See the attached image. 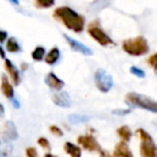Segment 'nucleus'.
I'll return each instance as SVG.
<instances>
[{
    "label": "nucleus",
    "mask_w": 157,
    "mask_h": 157,
    "mask_svg": "<svg viewBox=\"0 0 157 157\" xmlns=\"http://www.w3.org/2000/svg\"><path fill=\"white\" fill-rule=\"evenodd\" d=\"M54 17L61 21L66 27L74 33H82L85 27V18L74 10L68 7L57 8L54 12Z\"/></svg>",
    "instance_id": "f257e3e1"
},
{
    "label": "nucleus",
    "mask_w": 157,
    "mask_h": 157,
    "mask_svg": "<svg viewBox=\"0 0 157 157\" xmlns=\"http://www.w3.org/2000/svg\"><path fill=\"white\" fill-rule=\"evenodd\" d=\"M126 103L130 107L141 108L146 111L157 113V101L138 93H128L126 95Z\"/></svg>",
    "instance_id": "f03ea898"
},
{
    "label": "nucleus",
    "mask_w": 157,
    "mask_h": 157,
    "mask_svg": "<svg viewBox=\"0 0 157 157\" xmlns=\"http://www.w3.org/2000/svg\"><path fill=\"white\" fill-rule=\"evenodd\" d=\"M123 50L131 56H141V55L147 54L150 51V46L145 38L136 37L132 39L125 40L123 42Z\"/></svg>",
    "instance_id": "7ed1b4c3"
},
{
    "label": "nucleus",
    "mask_w": 157,
    "mask_h": 157,
    "mask_svg": "<svg viewBox=\"0 0 157 157\" xmlns=\"http://www.w3.org/2000/svg\"><path fill=\"white\" fill-rule=\"evenodd\" d=\"M95 84L102 93H108L113 87V78L105 70L98 69L95 72Z\"/></svg>",
    "instance_id": "20e7f679"
},
{
    "label": "nucleus",
    "mask_w": 157,
    "mask_h": 157,
    "mask_svg": "<svg viewBox=\"0 0 157 157\" xmlns=\"http://www.w3.org/2000/svg\"><path fill=\"white\" fill-rule=\"evenodd\" d=\"M88 33H90V36L93 39H95L102 46H107V45H110V44L114 43L113 40H112L100 27L97 26V25H94V23L90 24V27H88Z\"/></svg>",
    "instance_id": "39448f33"
},
{
    "label": "nucleus",
    "mask_w": 157,
    "mask_h": 157,
    "mask_svg": "<svg viewBox=\"0 0 157 157\" xmlns=\"http://www.w3.org/2000/svg\"><path fill=\"white\" fill-rule=\"evenodd\" d=\"M0 136L2 139L7 140V141H13V140L17 139L18 135L14 123L11 121L5 123V125L0 129Z\"/></svg>",
    "instance_id": "423d86ee"
},
{
    "label": "nucleus",
    "mask_w": 157,
    "mask_h": 157,
    "mask_svg": "<svg viewBox=\"0 0 157 157\" xmlns=\"http://www.w3.org/2000/svg\"><path fill=\"white\" fill-rule=\"evenodd\" d=\"M140 154L143 157H157V146L152 140H143L140 145Z\"/></svg>",
    "instance_id": "0eeeda50"
},
{
    "label": "nucleus",
    "mask_w": 157,
    "mask_h": 157,
    "mask_svg": "<svg viewBox=\"0 0 157 157\" xmlns=\"http://www.w3.org/2000/svg\"><path fill=\"white\" fill-rule=\"evenodd\" d=\"M78 143L87 151H98V152H101V147L99 145V143L96 141L95 138H93L90 135L80 136L78 137Z\"/></svg>",
    "instance_id": "6e6552de"
},
{
    "label": "nucleus",
    "mask_w": 157,
    "mask_h": 157,
    "mask_svg": "<svg viewBox=\"0 0 157 157\" xmlns=\"http://www.w3.org/2000/svg\"><path fill=\"white\" fill-rule=\"evenodd\" d=\"M63 37H65V39L67 40V42L69 43L70 48H71L73 51L78 52V53H82L83 55H87V56L93 55V51L90 50V48H87L86 45H84L82 42L78 41V40H75V39H72V38L68 37L67 35H63Z\"/></svg>",
    "instance_id": "1a4fd4ad"
},
{
    "label": "nucleus",
    "mask_w": 157,
    "mask_h": 157,
    "mask_svg": "<svg viewBox=\"0 0 157 157\" xmlns=\"http://www.w3.org/2000/svg\"><path fill=\"white\" fill-rule=\"evenodd\" d=\"M44 81H45V84L48 87L55 90H60L61 88H63V86H65V82H63L61 78H59L55 73H53V72H50V73L45 76Z\"/></svg>",
    "instance_id": "9d476101"
},
{
    "label": "nucleus",
    "mask_w": 157,
    "mask_h": 157,
    "mask_svg": "<svg viewBox=\"0 0 157 157\" xmlns=\"http://www.w3.org/2000/svg\"><path fill=\"white\" fill-rule=\"evenodd\" d=\"M52 100L57 107L69 108L70 105H71V99H70L69 94L66 92H61V93H58V94L53 95Z\"/></svg>",
    "instance_id": "9b49d317"
},
{
    "label": "nucleus",
    "mask_w": 157,
    "mask_h": 157,
    "mask_svg": "<svg viewBox=\"0 0 157 157\" xmlns=\"http://www.w3.org/2000/svg\"><path fill=\"white\" fill-rule=\"evenodd\" d=\"M6 68H7L8 72H9L10 76H11L12 81L15 85H18L21 83V73L18 71V69L12 63V61L10 59H6Z\"/></svg>",
    "instance_id": "f8f14e48"
},
{
    "label": "nucleus",
    "mask_w": 157,
    "mask_h": 157,
    "mask_svg": "<svg viewBox=\"0 0 157 157\" xmlns=\"http://www.w3.org/2000/svg\"><path fill=\"white\" fill-rule=\"evenodd\" d=\"M114 156H122V157H132V153L130 152L126 141H122L117 143L115 146V150L113 153Z\"/></svg>",
    "instance_id": "ddd939ff"
},
{
    "label": "nucleus",
    "mask_w": 157,
    "mask_h": 157,
    "mask_svg": "<svg viewBox=\"0 0 157 157\" xmlns=\"http://www.w3.org/2000/svg\"><path fill=\"white\" fill-rule=\"evenodd\" d=\"M1 93L5 95L7 98L12 99L14 97V90L12 87V85L10 84V82L8 81V78L2 74V80H1Z\"/></svg>",
    "instance_id": "4468645a"
},
{
    "label": "nucleus",
    "mask_w": 157,
    "mask_h": 157,
    "mask_svg": "<svg viewBox=\"0 0 157 157\" xmlns=\"http://www.w3.org/2000/svg\"><path fill=\"white\" fill-rule=\"evenodd\" d=\"M60 57V51L57 48H53L45 56V63L48 65H55Z\"/></svg>",
    "instance_id": "2eb2a0df"
},
{
    "label": "nucleus",
    "mask_w": 157,
    "mask_h": 157,
    "mask_svg": "<svg viewBox=\"0 0 157 157\" xmlns=\"http://www.w3.org/2000/svg\"><path fill=\"white\" fill-rule=\"evenodd\" d=\"M63 148H65V152L72 157H81V155H82L81 148L78 147V146L74 145L71 142H66Z\"/></svg>",
    "instance_id": "dca6fc26"
},
{
    "label": "nucleus",
    "mask_w": 157,
    "mask_h": 157,
    "mask_svg": "<svg viewBox=\"0 0 157 157\" xmlns=\"http://www.w3.org/2000/svg\"><path fill=\"white\" fill-rule=\"evenodd\" d=\"M6 48H7L8 52H10V53H18V52H21V50H22L20 43H18V42L16 41L15 38H13V37L8 39Z\"/></svg>",
    "instance_id": "f3484780"
},
{
    "label": "nucleus",
    "mask_w": 157,
    "mask_h": 157,
    "mask_svg": "<svg viewBox=\"0 0 157 157\" xmlns=\"http://www.w3.org/2000/svg\"><path fill=\"white\" fill-rule=\"evenodd\" d=\"M69 121L71 124L76 125V124H82V123H86L90 120V116L87 115H81V114H71L69 115Z\"/></svg>",
    "instance_id": "a211bd4d"
},
{
    "label": "nucleus",
    "mask_w": 157,
    "mask_h": 157,
    "mask_svg": "<svg viewBox=\"0 0 157 157\" xmlns=\"http://www.w3.org/2000/svg\"><path fill=\"white\" fill-rule=\"evenodd\" d=\"M117 135L120 136V138L123 140V141L129 142L132 133H131V131L128 126H122L117 129Z\"/></svg>",
    "instance_id": "6ab92c4d"
},
{
    "label": "nucleus",
    "mask_w": 157,
    "mask_h": 157,
    "mask_svg": "<svg viewBox=\"0 0 157 157\" xmlns=\"http://www.w3.org/2000/svg\"><path fill=\"white\" fill-rule=\"evenodd\" d=\"M45 56V48H42V46H37L35 50L31 53V57H33V60L41 61L42 59Z\"/></svg>",
    "instance_id": "aec40b11"
},
{
    "label": "nucleus",
    "mask_w": 157,
    "mask_h": 157,
    "mask_svg": "<svg viewBox=\"0 0 157 157\" xmlns=\"http://www.w3.org/2000/svg\"><path fill=\"white\" fill-rule=\"evenodd\" d=\"M36 6L38 8H42V9H48L54 6L55 0H35Z\"/></svg>",
    "instance_id": "412c9836"
},
{
    "label": "nucleus",
    "mask_w": 157,
    "mask_h": 157,
    "mask_svg": "<svg viewBox=\"0 0 157 157\" xmlns=\"http://www.w3.org/2000/svg\"><path fill=\"white\" fill-rule=\"evenodd\" d=\"M130 73L133 74V75H136L137 78H145V72H144L142 69H140V68L135 67V66L130 67Z\"/></svg>",
    "instance_id": "4be33fe9"
},
{
    "label": "nucleus",
    "mask_w": 157,
    "mask_h": 157,
    "mask_svg": "<svg viewBox=\"0 0 157 157\" xmlns=\"http://www.w3.org/2000/svg\"><path fill=\"white\" fill-rule=\"evenodd\" d=\"M137 135L139 136V138L141 139V141H143V140H152L153 139V138L151 137V136L148 135L144 129H141V128L137 130Z\"/></svg>",
    "instance_id": "5701e85b"
},
{
    "label": "nucleus",
    "mask_w": 157,
    "mask_h": 157,
    "mask_svg": "<svg viewBox=\"0 0 157 157\" xmlns=\"http://www.w3.org/2000/svg\"><path fill=\"white\" fill-rule=\"evenodd\" d=\"M38 143H39L40 146H42V148H45V150H50L51 144L48 142V140L46 138H39L38 139Z\"/></svg>",
    "instance_id": "b1692460"
},
{
    "label": "nucleus",
    "mask_w": 157,
    "mask_h": 157,
    "mask_svg": "<svg viewBox=\"0 0 157 157\" xmlns=\"http://www.w3.org/2000/svg\"><path fill=\"white\" fill-rule=\"evenodd\" d=\"M50 130H51V132L54 133V135L57 136V137H63V130H61V129L59 128V127H57V126H51Z\"/></svg>",
    "instance_id": "393cba45"
},
{
    "label": "nucleus",
    "mask_w": 157,
    "mask_h": 157,
    "mask_svg": "<svg viewBox=\"0 0 157 157\" xmlns=\"http://www.w3.org/2000/svg\"><path fill=\"white\" fill-rule=\"evenodd\" d=\"M130 109H117V110H113L112 113L114 115H126V114L130 113Z\"/></svg>",
    "instance_id": "a878e982"
},
{
    "label": "nucleus",
    "mask_w": 157,
    "mask_h": 157,
    "mask_svg": "<svg viewBox=\"0 0 157 157\" xmlns=\"http://www.w3.org/2000/svg\"><path fill=\"white\" fill-rule=\"evenodd\" d=\"M26 155L28 157H37L38 156V153H37V151H36L33 147H28L26 150Z\"/></svg>",
    "instance_id": "bb28decb"
},
{
    "label": "nucleus",
    "mask_w": 157,
    "mask_h": 157,
    "mask_svg": "<svg viewBox=\"0 0 157 157\" xmlns=\"http://www.w3.org/2000/svg\"><path fill=\"white\" fill-rule=\"evenodd\" d=\"M148 65L150 66H154V65H156L157 63V53L156 54H154V55H152V56L150 57V58H148Z\"/></svg>",
    "instance_id": "cd10ccee"
},
{
    "label": "nucleus",
    "mask_w": 157,
    "mask_h": 157,
    "mask_svg": "<svg viewBox=\"0 0 157 157\" xmlns=\"http://www.w3.org/2000/svg\"><path fill=\"white\" fill-rule=\"evenodd\" d=\"M8 38V33L5 30H0V43H2L7 40Z\"/></svg>",
    "instance_id": "c85d7f7f"
},
{
    "label": "nucleus",
    "mask_w": 157,
    "mask_h": 157,
    "mask_svg": "<svg viewBox=\"0 0 157 157\" xmlns=\"http://www.w3.org/2000/svg\"><path fill=\"white\" fill-rule=\"evenodd\" d=\"M3 116H5V108L0 103V118H2Z\"/></svg>",
    "instance_id": "c756f323"
},
{
    "label": "nucleus",
    "mask_w": 157,
    "mask_h": 157,
    "mask_svg": "<svg viewBox=\"0 0 157 157\" xmlns=\"http://www.w3.org/2000/svg\"><path fill=\"white\" fill-rule=\"evenodd\" d=\"M0 56H1V58H6V52H5V50L1 48V45H0Z\"/></svg>",
    "instance_id": "7c9ffc66"
},
{
    "label": "nucleus",
    "mask_w": 157,
    "mask_h": 157,
    "mask_svg": "<svg viewBox=\"0 0 157 157\" xmlns=\"http://www.w3.org/2000/svg\"><path fill=\"white\" fill-rule=\"evenodd\" d=\"M12 100H13V105H14V107L17 108V109H18V108H20V103H18V101H17V100H14L13 98H12Z\"/></svg>",
    "instance_id": "2f4dec72"
},
{
    "label": "nucleus",
    "mask_w": 157,
    "mask_h": 157,
    "mask_svg": "<svg viewBox=\"0 0 157 157\" xmlns=\"http://www.w3.org/2000/svg\"><path fill=\"white\" fill-rule=\"evenodd\" d=\"M10 2L13 3V5H20V1L18 0H9Z\"/></svg>",
    "instance_id": "473e14b6"
},
{
    "label": "nucleus",
    "mask_w": 157,
    "mask_h": 157,
    "mask_svg": "<svg viewBox=\"0 0 157 157\" xmlns=\"http://www.w3.org/2000/svg\"><path fill=\"white\" fill-rule=\"evenodd\" d=\"M153 68H154L155 72H156V74H157V63H156V65H154V66H153Z\"/></svg>",
    "instance_id": "72a5a7b5"
},
{
    "label": "nucleus",
    "mask_w": 157,
    "mask_h": 157,
    "mask_svg": "<svg viewBox=\"0 0 157 157\" xmlns=\"http://www.w3.org/2000/svg\"><path fill=\"white\" fill-rule=\"evenodd\" d=\"M0 154H1V153H0Z\"/></svg>",
    "instance_id": "f704fd0d"
}]
</instances>
